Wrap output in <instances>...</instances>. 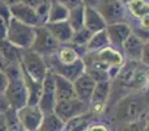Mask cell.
<instances>
[{"label": "cell", "instance_id": "1", "mask_svg": "<svg viewBox=\"0 0 149 131\" xmlns=\"http://www.w3.org/2000/svg\"><path fill=\"white\" fill-rule=\"evenodd\" d=\"M113 119L118 125L139 121L149 111V102L143 92H132L123 96L113 106Z\"/></svg>", "mask_w": 149, "mask_h": 131}, {"label": "cell", "instance_id": "2", "mask_svg": "<svg viewBox=\"0 0 149 131\" xmlns=\"http://www.w3.org/2000/svg\"><path fill=\"white\" fill-rule=\"evenodd\" d=\"M8 77V87L4 96L8 101L9 109L20 110L28 105V90L24 81V75L21 64H8L4 69Z\"/></svg>", "mask_w": 149, "mask_h": 131}, {"label": "cell", "instance_id": "3", "mask_svg": "<svg viewBox=\"0 0 149 131\" xmlns=\"http://www.w3.org/2000/svg\"><path fill=\"white\" fill-rule=\"evenodd\" d=\"M34 38H36V28L25 25L13 17L9 18L7 41L22 50H30L34 43Z\"/></svg>", "mask_w": 149, "mask_h": 131}, {"label": "cell", "instance_id": "4", "mask_svg": "<svg viewBox=\"0 0 149 131\" xmlns=\"http://www.w3.org/2000/svg\"><path fill=\"white\" fill-rule=\"evenodd\" d=\"M20 64L24 72H26L31 79H34L38 83H43L45 77L49 72V67L46 64L45 58L42 55L37 54V53L31 51V50L24 51Z\"/></svg>", "mask_w": 149, "mask_h": 131}, {"label": "cell", "instance_id": "5", "mask_svg": "<svg viewBox=\"0 0 149 131\" xmlns=\"http://www.w3.org/2000/svg\"><path fill=\"white\" fill-rule=\"evenodd\" d=\"M59 47H60V43L50 33V30L46 28V25L37 26L34 43L30 49L31 51L42 55L43 58H47V57H52V55L56 54Z\"/></svg>", "mask_w": 149, "mask_h": 131}, {"label": "cell", "instance_id": "6", "mask_svg": "<svg viewBox=\"0 0 149 131\" xmlns=\"http://www.w3.org/2000/svg\"><path fill=\"white\" fill-rule=\"evenodd\" d=\"M46 64L49 67V71L54 72L55 75L63 76L64 79L70 80V81H76L82 74H85V63L82 59H79L77 62L71 63V64H63L58 60L56 55L45 58Z\"/></svg>", "mask_w": 149, "mask_h": 131}, {"label": "cell", "instance_id": "7", "mask_svg": "<svg viewBox=\"0 0 149 131\" xmlns=\"http://www.w3.org/2000/svg\"><path fill=\"white\" fill-rule=\"evenodd\" d=\"M95 9L101 13L107 25L127 22V8L123 0H102Z\"/></svg>", "mask_w": 149, "mask_h": 131}, {"label": "cell", "instance_id": "8", "mask_svg": "<svg viewBox=\"0 0 149 131\" xmlns=\"http://www.w3.org/2000/svg\"><path fill=\"white\" fill-rule=\"evenodd\" d=\"M89 109H90L89 104L84 102V101H80L79 98H72V100H65V101H56L54 113L64 123H67L71 119L88 113Z\"/></svg>", "mask_w": 149, "mask_h": 131}, {"label": "cell", "instance_id": "9", "mask_svg": "<svg viewBox=\"0 0 149 131\" xmlns=\"http://www.w3.org/2000/svg\"><path fill=\"white\" fill-rule=\"evenodd\" d=\"M56 105V95H55V76L54 72L49 71L42 83V95L38 108L43 114L52 113Z\"/></svg>", "mask_w": 149, "mask_h": 131}, {"label": "cell", "instance_id": "10", "mask_svg": "<svg viewBox=\"0 0 149 131\" xmlns=\"http://www.w3.org/2000/svg\"><path fill=\"white\" fill-rule=\"evenodd\" d=\"M111 92V81H102L97 83L93 92L92 100H90V109L94 116L103 113L109 105V98Z\"/></svg>", "mask_w": 149, "mask_h": 131}, {"label": "cell", "instance_id": "11", "mask_svg": "<svg viewBox=\"0 0 149 131\" xmlns=\"http://www.w3.org/2000/svg\"><path fill=\"white\" fill-rule=\"evenodd\" d=\"M17 117L25 131H38L43 119V113L38 106L26 105L17 110Z\"/></svg>", "mask_w": 149, "mask_h": 131}, {"label": "cell", "instance_id": "12", "mask_svg": "<svg viewBox=\"0 0 149 131\" xmlns=\"http://www.w3.org/2000/svg\"><path fill=\"white\" fill-rule=\"evenodd\" d=\"M106 33H107L109 41H110V46L122 51L124 42L132 34V26L128 21L127 22L111 24V25L106 26Z\"/></svg>", "mask_w": 149, "mask_h": 131}, {"label": "cell", "instance_id": "13", "mask_svg": "<svg viewBox=\"0 0 149 131\" xmlns=\"http://www.w3.org/2000/svg\"><path fill=\"white\" fill-rule=\"evenodd\" d=\"M10 17L16 18L17 21L25 24V25L33 26V28L41 26L38 17H37L36 9L21 1L10 7Z\"/></svg>", "mask_w": 149, "mask_h": 131}, {"label": "cell", "instance_id": "14", "mask_svg": "<svg viewBox=\"0 0 149 131\" xmlns=\"http://www.w3.org/2000/svg\"><path fill=\"white\" fill-rule=\"evenodd\" d=\"M145 41L137 37L136 34L132 32V34L127 38L124 42L123 47H122V53L124 55L126 60H135V62H141L143 57V50H144Z\"/></svg>", "mask_w": 149, "mask_h": 131}, {"label": "cell", "instance_id": "15", "mask_svg": "<svg viewBox=\"0 0 149 131\" xmlns=\"http://www.w3.org/2000/svg\"><path fill=\"white\" fill-rule=\"evenodd\" d=\"M93 54L95 55V58H97L100 62H102L103 64H106L107 67H110V68L120 69L124 63H126L123 53L113 46H107L97 53H93Z\"/></svg>", "mask_w": 149, "mask_h": 131}, {"label": "cell", "instance_id": "16", "mask_svg": "<svg viewBox=\"0 0 149 131\" xmlns=\"http://www.w3.org/2000/svg\"><path fill=\"white\" fill-rule=\"evenodd\" d=\"M95 84H97V83H95L86 72L82 74L76 81H73V88H74L76 97L79 98L80 101H84V102L90 105V100H92Z\"/></svg>", "mask_w": 149, "mask_h": 131}, {"label": "cell", "instance_id": "17", "mask_svg": "<svg viewBox=\"0 0 149 131\" xmlns=\"http://www.w3.org/2000/svg\"><path fill=\"white\" fill-rule=\"evenodd\" d=\"M46 28L50 30V33L55 37L60 45H68L72 39L73 29L70 25L68 21H60V22L46 24Z\"/></svg>", "mask_w": 149, "mask_h": 131}, {"label": "cell", "instance_id": "18", "mask_svg": "<svg viewBox=\"0 0 149 131\" xmlns=\"http://www.w3.org/2000/svg\"><path fill=\"white\" fill-rule=\"evenodd\" d=\"M107 24L103 20V17L101 16V13L98 12L95 8H89L85 7V20H84V28L88 29L89 32H92L93 34L97 32L105 30Z\"/></svg>", "mask_w": 149, "mask_h": 131}, {"label": "cell", "instance_id": "19", "mask_svg": "<svg viewBox=\"0 0 149 131\" xmlns=\"http://www.w3.org/2000/svg\"><path fill=\"white\" fill-rule=\"evenodd\" d=\"M24 51L7 39H0V54L8 64H20Z\"/></svg>", "mask_w": 149, "mask_h": 131}, {"label": "cell", "instance_id": "20", "mask_svg": "<svg viewBox=\"0 0 149 131\" xmlns=\"http://www.w3.org/2000/svg\"><path fill=\"white\" fill-rule=\"evenodd\" d=\"M54 76H55V95H56V101H65V100L77 98L72 81L64 79L63 76H59V75L54 74Z\"/></svg>", "mask_w": 149, "mask_h": 131}, {"label": "cell", "instance_id": "21", "mask_svg": "<svg viewBox=\"0 0 149 131\" xmlns=\"http://www.w3.org/2000/svg\"><path fill=\"white\" fill-rule=\"evenodd\" d=\"M22 75H24V81H25L26 85V90H28V105L38 106L42 95V83H38L34 79H31L26 72H24V69H22Z\"/></svg>", "mask_w": 149, "mask_h": 131}, {"label": "cell", "instance_id": "22", "mask_svg": "<svg viewBox=\"0 0 149 131\" xmlns=\"http://www.w3.org/2000/svg\"><path fill=\"white\" fill-rule=\"evenodd\" d=\"M127 13L136 20H141L149 16V0H126Z\"/></svg>", "mask_w": 149, "mask_h": 131}, {"label": "cell", "instance_id": "23", "mask_svg": "<svg viewBox=\"0 0 149 131\" xmlns=\"http://www.w3.org/2000/svg\"><path fill=\"white\" fill-rule=\"evenodd\" d=\"M94 118H95V116L89 110L88 113L68 121L64 126L65 131H86L93 125Z\"/></svg>", "mask_w": 149, "mask_h": 131}, {"label": "cell", "instance_id": "24", "mask_svg": "<svg viewBox=\"0 0 149 131\" xmlns=\"http://www.w3.org/2000/svg\"><path fill=\"white\" fill-rule=\"evenodd\" d=\"M107 46H110V41H109L107 33H106V29H105V30L97 32V33L93 34L90 41L88 42V45H86V51L88 53H97Z\"/></svg>", "mask_w": 149, "mask_h": 131}, {"label": "cell", "instance_id": "25", "mask_svg": "<svg viewBox=\"0 0 149 131\" xmlns=\"http://www.w3.org/2000/svg\"><path fill=\"white\" fill-rule=\"evenodd\" d=\"M68 15H70V9L60 4L56 0H51V7H50V13H49V20L47 24H54V22H60V21H67Z\"/></svg>", "mask_w": 149, "mask_h": 131}, {"label": "cell", "instance_id": "26", "mask_svg": "<svg viewBox=\"0 0 149 131\" xmlns=\"http://www.w3.org/2000/svg\"><path fill=\"white\" fill-rule=\"evenodd\" d=\"M65 123L52 111L49 114H43V119L38 131H63Z\"/></svg>", "mask_w": 149, "mask_h": 131}, {"label": "cell", "instance_id": "27", "mask_svg": "<svg viewBox=\"0 0 149 131\" xmlns=\"http://www.w3.org/2000/svg\"><path fill=\"white\" fill-rule=\"evenodd\" d=\"M55 55H56L58 60L60 63H63V64H71V63H74L79 59H81L79 53L71 45H60L59 50H58V53Z\"/></svg>", "mask_w": 149, "mask_h": 131}, {"label": "cell", "instance_id": "28", "mask_svg": "<svg viewBox=\"0 0 149 131\" xmlns=\"http://www.w3.org/2000/svg\"><path fill=\"white\" fill-rule=\"evenodd\" d=\"M84 20H85V5H80V7L73 8V9L70 11L67 21L72 26L73 32L84 28Z\"/></svg>", "mask_w": 149, "mask_h": 131}, {"label": "cell", "instance_id": "29", "mask_svg": "<svg viewBox=\"0 0 149 131\" xmlns=\"http://www.w3.org/2000/svg\"><path fill=\"white\" fill-rule=\"evenodd\" d=\"M5 118L8 123V131H25L17 117V111L13 109H8L5 111Z\"/></svg>", "mask_w": 149, "mask_h": 131}, {"label": "cell", "instance_id": "30", "mask_svg": "<svg viewBox=\"0 0 149 131\" xmlns=\"http://www.w3.org/2000/svg\"><path fill=\"white\" fill-rule=\"evenodd\" d=\"M50 7H51V0H46V1H43L42 4H39L38 7L36 8V13H37V17H38L41 26L47 24L49 13H50Z\"/></svg>", "mask_w": 149, "mask_h": 131}, {"label": "cell", "instance_id": "31", "mask_svg": "<svg viewBox=\"0 0 149 131\" xmlns=\"http://www.w3.org/2000/svg\"><path fill=\"white\" fill-rule=\"evenodd\" d=\"M145 117H143L139 121L131 122V123L118 125L116 126V131H145Z\"/></svg>", "mask_w": 149, "mask_h": 131}, {"label": "cell", "instance_id": "32", "mask_svg": "<svg viewBox=\"0 0 149 131\" xmlns=\"http://www.w3.org/2000/svg\"><path fill=\"white\" fill-rule=\"evenodd\" d=\"M56 1H59L60 4H63L64 7H67L70 11L73 9V8L80 7V5H84L82 4V0H56Z\"/></svg>", "mask_w": 149, "mask_h": 131}, {"label": "cell", "instance_id": "33", "mask_svg": "<svg viewBox=\"0 0 149 131\" xmlns=\"http://www.w3.org/2000/svg\"><path fill=\"white\" fill-rule=\"evenodd\" d=\"M8 87V77L4 71L0 69V95H4Z\"/></svg>", "mask_w": 149, "mask_h": 131}, {"label": "cell", "instance_id": "34", "mask_svg": "<svg viewBox=\"0 0 149 131\" xmlns=\"http://www.w3.org/2000/svg\"><path fill=\"white\" fill-rule=\"evenodd\" d=\"M141 63L149 67V41L145 42L144 50H143V57H141Z\"/></svg>", "mask_w": 149, "mask_h": 131}, {"label": "cell", "instance_id": "35", "mask_svg": "<svg viewBox=\"0 0 149 131\" xmlns=\"http://www.w3.org/2000/svg\"><path fill=\"white\" fill-rule=\"evenodd\" d=\"M8 109H9V105H8L7 98H5L4 95H0V114L5 113Z\"/></svg>", "mask_w": 149, "mask_h": 131}, {"label": "cell", "instance_id": "36", "mask_svg": "<svg viewBox=\"0 0 149 131\" xmlns=\"http://www.w3.org/2000/svg\"><path fill=\"white\" fill-rule=\"evenodd\" d=\"M86 131H110L109 127L103 123H97V125H92Z\"/></svg>", "mask_w": 149, "mask_h": 131}, {"label": "cell", "instance_id": "37", "mask_svg": "<svg viewBox=\"0 0 149 131\" xmlns=\"http://www.w3.org/2000/svg\"><path fill=\"white\" fill-rule=\"evenodd\" d=\"M43 1H46V0H21V3L29 5V7H31V8H34V9H36L39 4H42Z\"/></svg>", "mask_w": 149, "mask_h": 131}, {"label": "cell", "instance_id": "38", "mask_svg": "<svg viewBox=\"0 0 149 131\" xmlns=\"http://www.w3.org/2000/svg\"><path fill=\"white\" fill-rule=\"evenodd\" d=\"M0 131H8V123L5 118V113L0 114Z\"/></svg>", "mask_w": 149, "mask_h": 131}, {"label": "cell", "instance_id": "39", "mask_svg": "<svg viewBox=\"0 0 149 131\" xmlns=\"http://www.w3.org/2000/svg\"><path fill=\"white\" fill-rule=\"evenodd\" d=\"M101 1H102V0H82V4L89 8H97V5L100 4Z\"/></svg>", "mask_w": 149, "mask_h": 131}, {"label": "cell", "instance_id": "40", "mask_svg": "<svg viewBox=\"0 0 149 131\" xmlns=\"http://www.w3.org/2000/svg\"><path fill=\"white\" fill-rule=\"evenodd\" d=\"M21 0H0V3H3V4H5V5H8V7H12V5H15V4H17V3H20Z\"/></svg>", "mask_w": 149, "mask_h": 131}, {"label": "cell", "instance_id": "41", "mask_svg": "<svg viewBox=\"0 0 149 131\" xmlns=\"http://www.w3.org/2000/svg\"><path fill=\"white\" fill-rule=\"evenodd\" d=\"M7 66H8V63L4 60V58L1 57V54H0V69L1 71H4L5 68H7Z\"/></svg>", "mask_w": 149, "mask_h": 131}, {"label": "cell", "instance_id": "42", "mask_svg": "<svg viewBox=\"0 0 149 131\" xmlns=\"http://www.w3.org/2000/svg\"><path fill=\"white\" fill-rule=\"evenodd\" d=\"M145 131H149V111L145 117Z\"/></svg>", "mask_w": 149, "mask_h": 131}, {"label": "cell", "instance_id": "43", "mask_svg": "<svg viewBox=\"0 0 149 131\" xmlns=\"http://www.w3.org/2000/svg\"><path fill=\"white\" fill-rule=\"evenodd\" d=\"M143 93H144V96L147 97V100H148V102H149V85L145 88V90H143Z\"/></svg>", "mask_w": 149, "mask_h": 131}, {"label": "cell", "instance_id": "44", "mask_svg": "<svg viewBox=\"0 0 149 131\" xmlns=\"http://www.w3.org/2000/svg\"><path fill=\"white\" fill-rule=\"evenodd\" d=\"M63 131H64V130H63Z\"/></svg>", "mask_w": 149, "mask_h": 131}]
</instances>
